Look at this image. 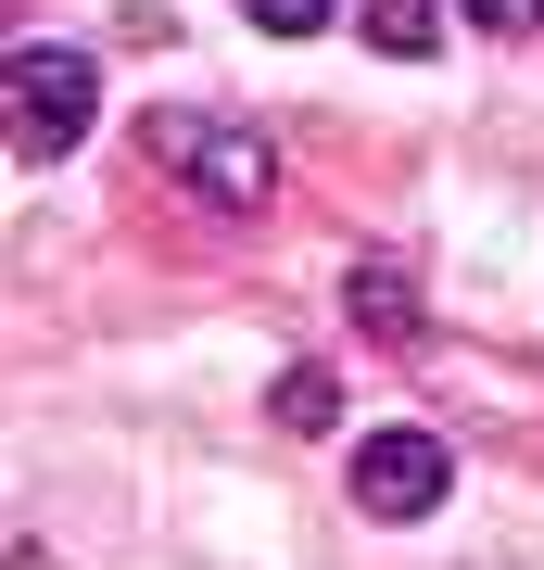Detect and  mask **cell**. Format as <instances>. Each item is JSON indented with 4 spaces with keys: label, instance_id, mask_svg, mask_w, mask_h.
<instances>
[{
    "label": "cell",
    "instance_id": "cell-1",
    "mask_svg": "<svg viewBox=\"0 0 544 570\" xmlns=\"http://www.w3.org/2000/svg\"><path fill=\"white\" fill-rule=\"evenodd\" d=\"M140 140L178 165L216 216H266V190H279V153H266V127H228V115H152Z\"/></svg>",
    "mask_w": 544,
    "mask_h": 570
},
{
    "label": "cell",
    "instance_id": "cell-2",
    "mask_svg": "<svg viewBox=\"0 0 544 570\" xmlns=\"http://www.w3.org/2000/svg\"><path fill=\"white\" fill-rule=\"evenodd\" d=\"M89 102H101L89 51H39V39H26L13 63H0V115H13V153H26V165L77 153V140H89Z\"/></svg>",
    "mask_w": 544,
    "mask_h": 570
},
{
    "label": "cell",
    "instance_id": "cell-3",
    "mask_svg": "<svg viewBox=\"0 0 544 570\" xmlns=\"http://www.w3.org/2000/svg\"><path fill=\"white\" fill-rule=\"evenodd\" d=\"M444 494H456V444H444V431H418V419L355 431V508L367 520H431Z\"/></svg>",
    "mask_w": 544,
    "mask_h": 570
},
{
    "label": "cell",
    "instance_id": "cell-4",
    "mask_svg": "<svg viewBox=\"0 0 544 570\" xmlns=\"http://www.w3.org/2000/svg\"><path fill=\"white\" fill-rule=\"evenodd\" d=\"M343 317L367 330V343H418V266H405V254H367L355 279H343Z\"/></svg>",
    "mask_w": 544,
    "mask_h": 570
},
{
    "label": "cell",
    "instance_id": "cell-5",
    "mask_svg": "<svg viewBox=\"0 0 544 570\" xmlns=\"http://www.w3.org/2000/svg\"><path fill=\"white\" fill-rule=\"evenodd\" d=\"M431 39H444V0H367V51H393V63H418Z\"/></svg>",
    "mask_w": 544,
    "mask_h": 570
},
{
    "label": "cell",
    "instance_id": "cell-6",
    "mask_svg": "<svg viewBox=\"0 0 544 570\" xmlns=\"http://www.w3.org/2000/svg\"><path fill=\"white\" fill-rule=\"evenodd\" d=\"M329 419H343L329 367H291V381H279V431H329Z\"/></svg>",
    "mask_w": 544,
    "mask_h": 570
},
{
    "label": "cell",
    "instance_id": "cell-7",
    "mask_svg": "<svg viewBox=\"0 0 544 570\" xmlns=\"http://www.w3.org/2000/svg\"><path fill=\"white\" fill-rule=\"evenodd\" d=\"M254 26H279V39H317V26H329V0H254Z\"/></svg>",
    "mask_w": 544,
    "mask_h": 570
},
{
    "label": "cell",
    "instance_id": "cell-8",
    "mask_svg": "<svg viewBox=\"0 0 544 570\" xmlns=\"http://www.w3.org/2000/svg\"><path fill=\"white\" fill-rule=\"evenodd\" d=\"M468 26H494V39H520V26H544V0H468Z\"/></svg>",
    "mask_w": 544,
    "mask_h": 570
}]
</instances>
